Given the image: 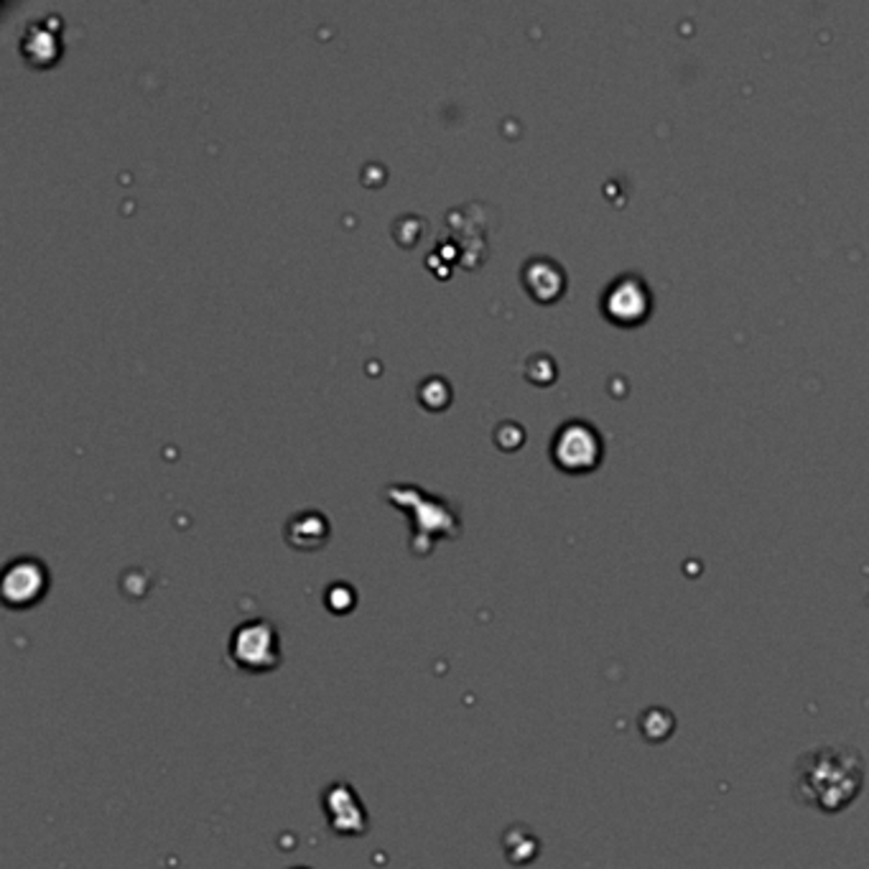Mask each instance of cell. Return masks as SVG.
Here are the masks:
<instances>
[{"label":"cell","mask_w":869,"mask_h":869,"mask_svg":"<svg viewBox=\"0 0 869 869\" xmlns=\"http://www.w3.org/2000/svg\"><path fill=\"white\" fill-rule=\"evenodd\" d=\"M227 658L233 668L250 676L273 673L283 664L281 635L271 620H245L230 633Z\"/></svg>","instance_id":"obj_1"},{"label":"cell","mask_w":869,"mask_h":869,"mask_svg":"<svg viewBox=\"0 0 869 869\" xmlns=\"http://www.w3.org/2000/svg\"><path fill=\"white\" fill-rule=\"evenodd\" d=\"M602 436L587 421H566L551 442V457L566 472H589L602 459Z\"/></svg>","instance_id":"obj_2"},{"label":"cell","mask_w":869,"mask_h":869,"mask_svg":"<svg viewBox=\"0 0 869 869\" xmlns=\"http://www.w3.org/2000/svg\"><path fill=\"white\" fill-rule=\"evenodd\" d=\"M46 589H49V572L38 559L21 556L3 568L0 595L11 610H28L38 599H44Z\"/></svg>","instance_id":"obj_3"},{"label":"cell","mask_w":869,"mask_h":869,"mask_svg":"<svg viewBox=\"0 0 869 869\" xmlns=\"http://www.w3.org/2000/svg\"><path fill=\"white\" fill-rule=\"evenodd\" d=\"M650 306H653V296L648 291V283L635 273L620 275L618 281H612L610 286H607L602 296V309L607 314V319L618 321L622 327L643 321L648 317Z\"/></svg>","instance_id":"obj_4"},{"label":"cell","mask_w":869,"mask_h":869,"mask_svg":"<svg viewBox=\"0 0 869 869\" xmlns=\"http://www.w3.org/2000/svg\"><path fill=\"white\" fill-rule=\"evenodd\" d=\"M321 801H325V817L332 824V832L342 836H360L371 826L367 811L363 809V803H360V798L350 783H332L325 790Z\"/></svg>","instance_id":"obj_5"},{"label":"cell","mask_w":869,"mask_h":869,"mask_svg":"<svg viewBox=\"0 0 869 869\" xmlns=\"http://www.w3.org/2000/svg\"><path fill=\"white\" fill-rule=\"evenodd\" d=\"M520 279L526 283L528 294L538 298V302H553V298L564 294L566 286V275L561 271V266L545 256L526 260Z\"/></svg>","instance_id":"obj_6"},{"label":"cell","mask_w":869,"mask_h":869,"mask_svg":"<svg viewBox=\"0 0 869 869\" xmlns=\"http://www.w3.org/2000/svg\"><path fill=\"white\" fill-rule=\"evenodd\" d=\"M286 538L294 549L302 551H314L319 549L321 543L329 538V522L321 513L317 510H306L298 513L289 520L286 526Z\"/></svg>","instance_id":"obj_7"},{"label":"cell","mask_w":869,"mask_h":869,"mask_svg":"<svg viewBox=\"0 0 869 869\" xmlns=\"http://www.w3.org/2000/svg\"><path fill=\"white\" fill-rule=\"evenodd\" d=\"M57 54H59V42L51 28L31 26L28 34L23 36V57H26L31 64H51Z\"/></svg>","instance_id":"obj_8"},{"label":"cell","mask_w":869,"mask_h":869,"mask_svg":"<svg viewBox=\"0 0 869 869\" xmlns=\"http://www.w3.org/2000/svg\"><path fill=\"white\" fill-rule=\"evenodd\" d=\"M294 869H309V867H294Z\"/></svg>","instance_id":"obj_9"}]
</instances>
